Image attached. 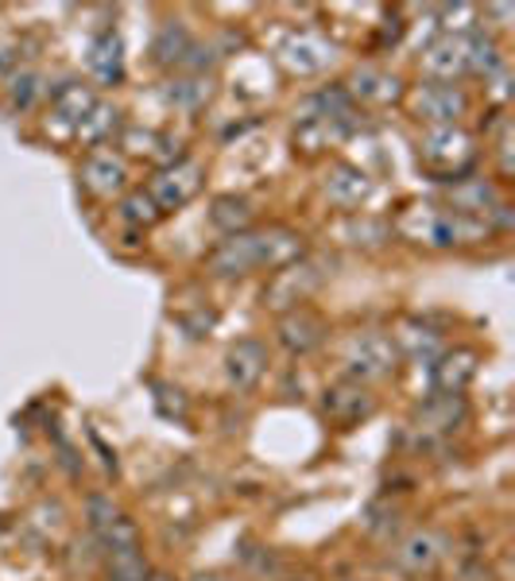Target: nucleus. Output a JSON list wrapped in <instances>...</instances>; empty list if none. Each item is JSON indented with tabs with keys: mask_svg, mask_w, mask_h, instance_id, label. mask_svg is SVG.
I'll return each instance as SVG.
<instances>
[{
	"mask_svg": "<svg viewBox=\"0 0 515 581\" xmlns=\"http://www.w3.org/2000/svg\"><path fill=\"white\" fill-rule=\"evenodd\" d=\"M353 93L357 98H369V101H395L400 98V82L392 74H380V70H357L353 78Z\"/></svg>",
	"mask_w": 515,
	"mask_h": 581,
	"instance_id": "obj_22",
	"label": "nucleus"
},
{
	"mask_svg": "<svg viewBox=\"0 0 515 581\" xmlns=\"http://www.w3.org/2000/svg\"><path fill=\"white\" fill-rule=\"evenodd\" d=\"M322 407H326V415H330L333 422H341V427H353V422L369 419L377 404H372V396L364 391V384L341 380V384H333V388H326Z\"/></svg>",
	"mask_w": 515,
	"mask_h": 581,
	"instance_id": "obj_9",
	"label": "nucleus"
},
{
	"mask_svg": "<svg viewBox=\"0 0 515 581\" xmlns=\"http://www.w3.org/2000/svg\"><path fill=\"white\" fill-rule=\"evenodd\" d=\"M302 256V237L295 230H264V233H233L209 253V272L217 276H248L256 268H287Z\"/></svg>",
	"mask_w": 515,
	"mask_h": 581,
	"instance_id": "obj_1",
	"label": "nucleus"
},
{
	"mask_svg": "<svg viewBox=\"0 0 515 581\" xmlns=\"http://www.w3.org/2000/svg\"><path fill=\"white\" fill-rule=\"evenodd\" d=\"M423 70L431 78H439V82H454L457 74H465V35H442L434 39L431 47H426L423 54Z\"/></svg>",
	"mask_w": 515,
	"mask_h": 581,
	"instance_id": "obj_13",
	"label": "nucleus"
},
{
	"mask_svg": "<svg viewBox=\"0 0 515 581\" xmlns=\"http://www.w3.org/2000/svg\"><path fill=\"white\" fill-rule=\"evenodd\" d=\"M116 109L113 105H101V101H93L90 113L78 121V140H85V144H97V140H105L109 132L116 129Z\"/></svg>",
	"mask_w": 515,
	"mask_h": 581,
	"instance_id": "obj_24",
	"label": "nucleus"
},
{
	"mask_svg": "<svg viewBox=\"0 0 515 581\" xmlns=\"http://www.w3.org/2000/svg\"><path fill=\"white\" fill-rule=\"evenodd\" d=\"M369 194H372V179L364 175L361 167H353V163H341V167L326 179V198H330L333 206H341V210L361 206Z\"/></svg>",
	"mask_w": 515,
	"mask_h": 581,
	"instance_id": "obj_14",
	"label": "nucleus"
},
{
	"mask_svg": "<svg viewBox=\"0 0 515 581\" xmlns=\"http://www.w3.org/2000/svg\"><path fill=\"white\" fill-rule=\"evenodd\" d=\"M85 516H90V528L101 536V531H105L109 523H113L116 516H121V508H116L113 500L101 497V492H97V497H90V504H85Z\"/></svg>",
	"mask_w": 515,
	"mask_h": 581,
	"instance_id": "obj_29",
	"label": "nucleus"
},
{
	"mask_svg": "<svg viewBox=\"0 0 515 581\" xmlns=\"http://www.w3.org/2000/svg\"><path fill=\"white\" fill-rule=\"evenodd\" d=\"M395 360H400V353H395V342L388 334H380V329H364V334H357L353 342L346 345L349 380H357V384L384 380V376H392Z\"/></svg>",
	"mask_w": 515,
	"mask_h": 581,
	"instance_id": "obj_2",
	"label": "nucleus"
},
{
	"mask_svg": "<svg viewBox=\"0 0 515 581\" xmlns=\"http://www.w3.org/2000/svg\"><path fill=\"white\" fill-rule=\"evenodd\" d=\"M400 337H403V349H408L411 360H419V365H431V360L442 357V334H434L431 326H419V322H408Z\"/></svg>",
	"mask_w": 515,
	"mask_h": 581,
	"instance_id": "obj_20",
	"label": "nucleus"
},
{
	"mask_svg": "<svg viewBox=\"0 0 515 581\" xmlns=\"http://www.w3.org/2000/svg\"><path fill=\"white\" fill-rule=\"evenodd\" d=\"M147 581H171L167 574H147Z\"/></svg>",
	"mask_w": 515,
	"mask_h": 581,
	"instance_id": "obj_32",
	"label": "nucleus"
},
{
	"mask_svg": "<svg viewBox=\"0 0 515 581\" xmlns=\"http://www.w3.org/2000/svg\"><path fill=\"white\" fill-rule=\"evenodd\" d=\"M194 581H225V578H217V574H198Z\"/></svg>",
	"mask_w": 515,
	"mask_h": 581,
	"instance_id": "obj_31",
	"label": "nucleus"
},
{
	"mask_svg": "<svg viewBox=\"0 0 515 581\" xmlns=\"http://www.w3.org/2000/svg\"><path fill=\"white\" fill-rule=\"evenodd\" d=\"M450 198H454L457 214H465V217H493L496 206H501V198H496V191L485 183V179H470V183H457Z\"/></svg>",
	"mask_w": 515,
	"mask_h": 581,
	"instance_id": "obj_16",
	"label": "nucleus"
},
{
	"mask_svg": "<svg viewBox=\"0 0 515 581\" xmlns=\"http://www.w3.org/2000/svg\"><path fill=\"white\" fill-rule=\"evenodd\" d=\"M93 109V93L82 90V85H66V90L54 93V113L62 116V121H70L78 129V121H82L85 113Z\"/></svg>",
	"mask_w": 515,
	"mask_h": 581,
	"instance_id": "obj_26",
	"label": "nucleus"
},
{
	"mask_svg": "<svg viewBox=\"0 0 515 581\" xmlns=\"http://www.w3.org/2000/svg\"><path fill=\"white\" fill-rule=\"evenodd\" d=\"M318 284H322V264H315V261L287 264V268L276 272L268 290H264V303H268L271 310H295Z\"/></svg>",
	"mask_w": 515,
	"mask_h": 581,
	"instance_id": "obj_4",
	"label": "nucleus"
},
{
	"mask_svg": "<svg viewBox=\"0 0 515 581\" xmlns=\"http://www.w3.org/2000/svg\"><path fill=\"white\" fill-rule=\"evenodd\" d=\"M446 536L442 531H411L408 539H400V547L392 551L395 567L408 570V574H431L434 567H439L442 559H446Z\"/></svg>",
	"mask_w": 515,
	"mask_h": 581,
	"instance_id": "obj_7",
	"label": "nucleus"
},
{
	"mask_svg": "<svg viewBox=\"0 0 515 581\" xmlns=\"http://www.w3.org/2000/svg\"><path fill=\"white\" fill-rule=\"evenodd\" d=\"M35 93H39V78H35V74L16 78V85H12V101H16V105L28 109L31 101H35Z\"/></svg>",
	"mask_w": 515,
	"mask_h": 581,
	"instance_id": "obj_30",
	"label": "nucleus"
},
{
	"mask_svg": "<svg viewBox=\"0 0 515 581\" xmlns=\"http://www.w3.org/2000/svg\"><path fill=\"white\" fill-rule=\"evenodd\" d=\"M190 43H194V39L186 35L183 23H167V28L159 31V39H155V59H159V62H178V67H183Z\"/></svg>",
	"mask_w": 515,
	"mask_h": 581,
	"instance_id": "obj_25",
	"label": "nucleus"
},
{
	"mask_svg": "<svg viewBox=\"0 0 515 581\" xmlns=\"http://www.w3.org/2000/svg\"><path fill=\"white\" fill-rule=\"evenodd\" d=\"M264 368H268V345L256 342V337H245V342H237L229 349V357H225V373H229V384L237 391H248L260 384Z\"/></svg>",
	"mask_w": 515,
	"mask_h": 581,
	"instance_id": "obj_10",
	"label": "nucleus"
},
{
	"mask_svg": "<svg viewBox=\"0 0 515 581\" xmlns=\"http://www.w3.org/2000/svg\"><path fill=\"white\" fill-rule=\"evenodd\" d=\"M419 152H423L426 167L434 171H462L473 163V140L465 136L457 124H446V129H431L423 136V144H419Z\"/></svg>",
	"mask_w": 515,
	"mask_h": 581,
	"instance_id": "obj_5",
	"label": "nucleus"
},
{
	"mask_svg": "<svg viewBox=\"0 0 515 581\" xmlns=\"http://www.w3.org/2000/svg\"><path fill=\"white\" fill-rule=\"evenodd\" d=\"M279 345H284L291 357H307V353H315L318 345L326 342V322L318 318L315 310H307V306H295V310H287L284 318H279Z\"/></svg>",
	"mask_w": 515,
	"mask_h": 581,
	"instance_id": "obj_8",
	"label": "nucleus"
},
{
	"mask_svg": "<svg viewBox=\"0 0 515 581\" xmlns=\"http://www.w3.org/2000/svg\"><path fill=\"white\" fill-rule=\"evenodd\" d=\"M279 62L291 74H322L333 62V43L318 31H291L279 47Z\"/></svg>",
	"mask_w": 515,
	"mask_h": 581,
	"instance_id": "obj_6",
	"label": "nucleus"
},
{
	"mask_svg": "<svg viewBox=\"0 0 515 581\" xmlns=\"http://www.w3.org/2000/svg\"><path fill=\"white\" fill-rule=\"evenodd\" d=\"M90 70L101 78V82H121L124 54H121V39H116L113 31H105V35L93 39V47H90Z\"/></svg>",
	"mask_w": 515,
	"mask_h": 581,
	"instance_id": "obj_17",
	"label": "nucleus"
},
{
	"mask_svg": "<svg viewBox=\"0 0 515 581\" xmlns=\"http://www.w3.org/2000/svg\"><path fill=\"white\" fill-rule=\"evenodd\" d=\"M209 222L217 225L222 233H248V222H253V206H248V198H237V194H225V198L214 202V210H209Z\"/></svg>",
	"mask_w": 515,
	"mask_h": 581,
	"instance_id": "obj_19",
	"label": "nucleus"
},
{
	"mask_svg": "<svg viewBox=\"0 0 515 581\" xmlns=\"http://www.w3.org/2000/svg\"><path fill=\"white\" fill-rule=\"evenodd\" d=\"M82 183L90 186L93 194H101V198H113V194H121L124 183H128V163L116 152H93L90 160L82 163Z\"/></svg>",
	"mask_w": 515,
	"mask_h": 581,
	"instance_id": "obj_12",
	"label": "nucleus"
},
{
	"mask_svg": "<svg viewBox=\"0 0 515 581\" xmlns=\"http://www.w3.org/2000/svg\"><path fill=\"white\" fill-rule=\"evenodd\" d=\"M415 109H419V116H426V121L434 124V129H446V124H457V116L465 113V93L457 90V85L431 82L419 90Z\"/></svg>",
	"mask_w": 515,
	"mask_h": 581,
	"instance_id": "obj_11",
	"label": "nucleus"
},
{
	"mask_svg": "<svg viewBox=\"0 0 515 581\" xmlns=\"http://www.w3.org/2000/svg\"><path fill=\"white\" fill-rule=\"evenodd\" d=\"M496 62H501V51H496L493 39L485 31H470L465 35V67L473 74H488V70H496Z\"/></svg>",
	"mask_w": 515,
	"mask_h": 581,
	"instance_id": "obj_23",
	"label": "nucleus"
},
{
	"mask_svg": "<svg viewBox=\"0 0 515 581\" xmlns=\"http://www.w3.org/2000/svg\"><path fill=\"white\" fill-rule=\"evenodd\" d=\"M477 376V353L454 349L442 357V365L434 368V384H439L442 396H462L470 388V380Z\"/></svg>",
	"mask_w": 515,
	"mask_h": 581,
	"instance_id": "obj_15",
	"label": "nucleus"
},
{
	"mask_svg": "<svg viewBox=\"0 0 515 581\" xmlns=\"http://www.w3.org/2000/svg\"><path fill=\"white\" fill-rule=\"evenodd\" d=\"M105 567H109V581H147V562L140 547L105 551Z\"/></svg>",
	"mask_w": 515,
	"mask_h": 581,
	"instance_id": "obj_21",
	"label": "nucleus"
},
{
	"mask_svg": "<svg viewBox=\"0 0 515 581\" xmlns=\"http://www.w3.org/2000/svg\"><path fill=\"white\" fill-rule=\"evenodd\" d=\"M202 191V167L194 160H178L171 167H163L159 175L147 183V198L155 202V210H178Z\"/></svg>",
	"mask_w": 515,
	"mask_h": 581,
	"instance_id": "obj_3",
	"label": "nucleus"
},
{
	"mask_svg": "<svg viewBox=\"0 0 515 581\" xmlns=\"http://www.w3.org/2000/svg\"><path fill=\"white\" fill-rule=\"evenodd\" d=\"M462 419H465L462 396H439V399H431L423 411H419V427L434 430V435H446V430H454Z\"/></svg>",
	"mask_w": 515,
	"mask_h": 581,
	"instance_id": "obj_18",
	"label": "nucleus"
},
{
	"mask_svg": "<svg viewBox=\"0 0 515 581\" xmlns=\"http://www.w3.org/2000/svg\"><path fill=\"white\" fill-rule=\"evenodd\" d=\"M121 217H124V222H132V225H152L155 217H159V210H155V202L147 198L144 191H136V194H128V198H124Z\"/></svg>",
	"mask_w": 515,
	"mask_h": 581,
	"instance_id": "obj_28",
	"label": "nucleus"
},
{
	"mask_svg": "<svg viewBox=\"0 0 515 581\" xmlns=\"http://www.w3.org/2000/svg\"><path fill=\"white\" fill-rule=\"evenodd\" d=\"M209 82L206 78H183V82H171V101L175 105H186V109H198L209 101Z\"/></svg>",
	"mask_w": 515,
	"mask_h": 581,
	"instance_id": "obj_27",
	"label": "nucleus"
}]
</instances>
